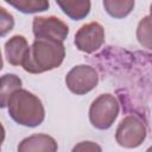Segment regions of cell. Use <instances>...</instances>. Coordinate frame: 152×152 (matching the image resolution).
<instances>
[{
  "label": "cell",
  "mask_w": 152,
  "mask_h": 152,
  "mask_svg": "<svg viewBox=\"0 0 152 152\" xmlns=\"http://www.w3.org/2000/svg\"><path fill=\"white\" fill-rule=\"evenodd\" d=\"M0 12H1V18H0V34L1 36H5L8 31H11L13 28V25H14V21H13V17L7 13L5 11L4 7L0 8Z\"/></svg>",
  "instance_id": "15"
},
{
  "label": "cell",
  "mask_w": 152,
  "mask_h": 152,
  "mask_svg": "<svg viewBox=\"0 0 152 152\" xmlns=\"http://www.w3.org/2000/svg\"><path fill=\"white\" fill-rule=\"evenodd\" d=\"M104 42V31L99 23L83 25L75 34V44L80 51L91 53L101 48Z\"/></svg>",
  "instance_id": "7"
},
{
  "label": "cell",
  "mask_w": 152,
  "mask_h": 152,
  "mask_svg": "<svg viewBox=\"0 0 152 152\" xmlns=\"http://www.w3.org/2000/svg\"><path fill=\"white\" fill-rule=\"evenodd\" d=\"M148 150H150V151H152V147H150V148H148Z\"/></svg>",
  "instance_id": "18"
},
{
  "label": "cell",
  "mask_w": 152,
  "mask_h": 152,
  "mask_svg": "<svg viewBox=\"0 0 152 152\" xmlns=\"http://www.w3.org/2000/svg\"><path fill=\"white\" fill-rule=\"evenodd\" d=\"M95 151V150H97V151H101V147L100 146H97V145H95V144H93V142H90V141H86V142H81L80 145H77V146H75L74 147V151Z\"/></svg>",
  "instance_id": "16"
},
{
  "label": "cell",
  "mask_w": 152,
  "mask_h": 152,
  "mask_svg": "<svg viewBox=\"0 0 152 152\" xmlns=\"http://www.w3.org/2000/svg\"><path fill=\"white\" fill-rule=\"evenodd\" d=\"M146 137V127L142 120L134 114L121 120L116 129L115 139L120 146L132 148L139 146Z\"/></svg>",
  "instance_id": "4"
},
{
  "label": "cell",
  "mask_w": 152,
  "mask_h": 152,
  "mask_svg": "<svg viewBox=\"0 0 152 152\" xmlns=\"http://www.w3.org/2000/svg\"><path fill=\"white\" fill-rule=\"evenodd\" d=\"M69 33L66 24L56 17H36L33 19V34L36 38H45L63 42Z\"/></svg>",
  "instance_id": "6"
},
{
  "label": "cell",
  "mask_w": 152,
  "mask_h": 152,
  "mask_svg": "<svg viewBox=\"0 0 152 152\" xmlns=\"http://www.w3.org/2000/svg\"><path fill=\"white\" fill-rule=\"evenodd\" d=\"M8 114L19 125L36 127L44 120L45 112L42 101L25 89L15 90L8 100Z\"/></svg>",
  "instance_id": "2"
},
{
  "label": "cell",
  "mask_w": 152,
  "mask_h": 152,
  "mask_svg": "<svg viewBox=\"0 0 152 152\" xmlns=\"http://www.w3.org/2000/svg\"><path fill=\"white\" fill-rule=\"evenodd\" d=\"M21 87V80L13 75V74H6L1 77V86H0V106L4 108L8 104V100L11 95L20 89Z\"/></svg>",
  "instance_id": "11"
},
{
  "label": "cell",
  "mask_w": 152,
  "mask_h": 152,
  "mask_svg": "<svg viewBox=\"0 0 152 152\" xmlns=\"http://www.w3.org/2000/svg\"><path fill=\"white\" fill-rule=\"evenodd\" d=\"M65 56V49L62 42L36 38L30 46L28 53L23 63L24 70L31 74H40L58 68Z\"/></svg>",
  "instance_id": "1"
},
{
  "label": "cell",
  "mask_w": 152,
  "mask_h": 152,
  "mask_svg": "<svg viewBox=\"0 0 152 152\" xmlns=\"http://www.w3.org/2000/svg\"><path fill=\"white\" fill-rule=\"evenodd\" d=\"M150 12H151V17H152V4H151V8H150Z\"/></svg>",
  "instance_id": "17"
},
{
  "label": "cell",
  "mask_w": 152,
  "mask_h": 152,
  "mask_svg": "<svg viewBox=\"0 0 152 152\" xmlns=\"http://www.w3.org/2000/svg\"><path fill=\"white\" fill-rule=\"evenodd\" d=\"M119 114V103L110 94H102L90 106L89 119L94 127L107 129L112 126Z\"/></svg>",
  "instance_id": "3"
},
{
  "label": "cell",
  "mask_w": 152,
  "mask_h": 152,
  "mask_svg": "<svg viewBox=\"0 0 152 152\" xmlns=\"http://www.w3.org/2000/svg\"><path fill=\"white\" fill-rule=\"evenodd\" d=\"M137 38L144 48L152 50V17H145L139 23Z\"/></svg>",
  "instance_id": "14"
},
{
  "label": "cell",
  "mask_w": 152,
  "mask_h": 152,
  "mask_svg": "<svg viewBox=\"0 0 152 152\" xmlns=\"http://www.w3.org/2000/svg\"><path fill=\"white\" fill-rule=\"evenodd\" d=\"M18 151H57V142L46 134H34L24 139L18 146Z\"/></svg>",
  "instance_id": "9"
},
{
  "label": "cell",
  "mask_w": 152,
  "mask_h": 152,
  "mask_svg": "<svg viewBox=\"0 0 152 152\" xmlns=\"http://www.w3.org/2000/svg\"><path fill=\"white\" fill-rule=\"evenodd\" d=\"M97 82V72L89 65H77L72 68L65 77L66 87L76 95H83L90 91L96 87Z\"/></svg>",
  "instance_id": "5"
},
{
  "label": "cell",
  "mask_w": 152,
  "mask_h": 152,
  "mask_svg": "<svg viewBox=\"0 0 152 152\" xmlns=\"http://www.w3.org/2000/svg\"><path fill=\"white\" fill-rule=\"evenodd\" d=\"M23 13H37L49 8V0H5Z\"/></svg>",
  "instance_id": "13"
},
{
  "label": "cell",
  "mask_w": 152,
  "mask_h": 152,
  "mask_svg": "<svg viewBox=\"0 0 152 152\" xmlns=\"http://www.w3.org/2000/svg\"><path fill=\"white\" fill-rule=\"evenodd\" d=\"M30 46L23 36H14L5 44V55L10 64L23 65Z\"/></svg>",
  "instance_id": "8"
},
{
  "label": "cell",
  "mask_w": 152,
  "mask_h": 152,
  "mask_svg": "<svg viewBox=\"0 0 152 152\" xmlns=\"http://www.w3.org/2000/svg\"><path fill=\"white\" fill-rule=\"evenodd\" d=\"M61 10L71 19L81 20L90 11V0H56Z\"/></svg>",
  "instance_id": "10"
},
{
  "label": "cell",
  "mask_w": 152,
  "mask_h": 152,
  "mask_svg": "<svg viewBox=\"0 0 152 152\" xmlns=\"http://www.w3.org/2000/svg\"><path fill=\"white\" fill-rule=\"evenodd\" d=\"M103 6L110 17L121 19L132 12L134 0H103Z\"/></svg>",
  "instance_id": "12"
}]
</instances>
